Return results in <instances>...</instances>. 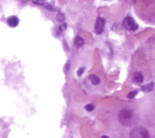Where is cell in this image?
<instances>
[{
	"label": "cell",
	"mask_w": 155,
	"mask_h": 138,
	"mask_svg": "<svg viewBox=\"0 0 155 138\" xmlns=\"http://www.w3.org/2000/svg\"><path fill=\"white\" fill-rule=\"evenodd\" d=\"M132 112L129 109L123 108L119 113V121L125 127H129L132 124Z\"/></svg>",
	"instance_id": "obj_1"
},
{
	"label": "cell",
	"mask_w": 155,
	"mask_h": 138,
	"mask_svg": "<svg viewBox=\"0 0 155 138\" xmlns=\"http://www.w3.org/2000/svg\"><path fill=\"white\" fill-rule=\"evenodd\" d=\"M130 138H150V134L145 128L138 126L130 131Z\"/></svg>",
	"instance_id": "obj_2"
},
{
	"label": "cell",
	"mask_w": 155,
	"mask_h": 138,
	"mask_svg": "<svg viewBox=\"0 0 155 138\" xmlns=\"http://www.w3.org/2000/svg\"><path fill=\"white\" fill-rule=\"evenodd\" d=\"M122 25L126 30L130 31H135L138 30V24L130 16H127L124 18L122 22Z\"/></svg>",
	"instance_id": "obj_3"
},
{
	"label": "cell",
	"mask_w": 155,
	"mask_h": 138,
	"mask_svg": "<svg viewBox=\"0 0 155 138\" xmlns=\"http://www.w3.org/2000/svg\"><path fill=\"white\" fill-rule=\"evenodd\" d=\"M105 24V20L104 18L101 17H98L97 18L95 25V31L96 34L101 35L103 33L104 31Z\"/></svg>",
	"instance_id": "obj_4"
},
{
	"label": "cell",
	"mask_w": 155,
	"mask_h": 138,
	"mask_svg": "<svg viewBox=\"0 0 155 138\" xmlns=\"http://www.w3.org/2000/svg\"><path fill=\"white\" fill-rule=\"evenodd\" d=\"M7 24L11 27H15L19 24V19L15 16H12L7 19Z\"/></svg>",
	"instance_id": "obj_5"
},
{
	"label": "cell",
	"mask_w": 155,
	"mask_h": 138,
	"mask_svg": "<svg viewBox=\"0 0 155 138\" xmlns=\"http://www.w3.org/2000/svg\"><path fill=\"white\" fill-rule=\"evenodd\" d=\"M133 81L136 84H141L144 81V76L141 72L135 73L133 77Z\"/></svg>",
	"instance_id": "obj_6"
},
{
	"label": "cell",
	"mask_w": 155,
	"mask_h": 138,
	"mask_svg": "<svg viewBox=\"0 0 155 138\" xmlns=\"http://www.w3.org/2000/svg\"><path fill=\"white\" fill-rule=\"evenodd\" d=\"M74 44H75V47H77V48L82 47L84 46V39L82 38H81L80 36H77L75 38V39Z\"/></svg>",
	"instance_id": "obj_7"
},
{
	"label": "cell",
	"mask_w": 155,
	"mask_h": 138,
	"mask_svg": "<svg viewBox=\"0 0 155 138\" xmlns=\"http://www.w3.org/2000/svg\"><path fill=\"white\" fill-rule=\"evenodd\" d=\"M154 83H151L149 84H147L145 85H143L141 87V90L142 92H150L151 91H152L154 88Z\"/></svg>",
	"instance_id": "obj_8"
},
{
	"label": "cell",
	"mask_w": 155,
	"mask_h": 138,
	"mask_svg": "<svg viewBox=\"0 0 155 138\" xmlns=\"http://www.w3.org/2000/svg\"><path fill=\"white\" fill-rule=\"evenodd\" d=\"M89 80L90 81L91 83L92 84H93L94 85H97L100 84V81H101L99 77H98L95 75H90L89 76Z\"/></svg>",
	"instance_id": "obj_9"
},
{
	"label": "cell",
	"mask_w": 155,
	"mask_h": 138,
	"mask_svg": "<svg viewBox=\"0 0 155 138\" xmlns=\"http://www.w3.org/2000/svg\"><path fill=\"white\" fill-rule=\"evenodd\" d=\"M43 7L44 8H46L47 10H48V11H51V12H58V11H60L59 9H58L57 7H56L51 5L49 3H45L43 4Z\"/></svg>",
	"instance_id": "obj_10"
},
{
	"label": "cell",
	"mask_w": 155,
	"mask_h": 138,
	"mask_svg": "<svg viewBox=\"0 0 155 138\" xmlns=\"http://www.w3.org/2000/svg\"><path fill=\"white\" fill-rule=\"evenodd\" d=\"M56 20L60 22V23H62L63 22V21L65 19V15L64 14L62 13H58L56 16Z\"/></svg>",
	"instance_id": "obj_11"
},
{
	"label": "cell",
	"mask_w": 155,
	"mask_h": 138,
	"mask_svg": "<svg viewBox=\"0 0 155 138\" xmlns=\"http://www.w3.org/2000/svg\"><path fill=\"white\" fill-rule=\"evenodd\" d=\"M137 94H138V91L137 90L132 91V92H131L130 93H129V95H127V97L129 98V99H133V98H134L136 96H137Z\"/></svg>",
	"instance_id": "obj_12"
},
{
	"label": "cell",
	"mask_w": 155,
	"mask_h": 138,
	"mask_svg": "<svg viewBox=\"0 0 155 138\" xmlns=\"http://www.w3.org/2000/svg\"><path fill=\"white\" fill-rule=\"evenodd\" d=\"M45 1L46 0H32V2L36 5L43 6V4L45 3Z\"/></svg>",
	"instance_id": "obj_13"
},
{
	"label": "cell",
	"mask_w": 155,
	"mask_h": 138,
	"mask_svg": "<svg viewBox=\"0 0 155 138\" xmlns=\"http://www.w3.org/2000/svg\"><path fill=\"white\" fill-rule=\"evenodd\" d=\"M85 109L87 111L90 112H92L95 109V107H94V105H93L92 104H87V105L85 106Z\"/></svg>",
	"instance_id": "obj_14"
},
{
	"label": "cell",
	"mask_w": 155,
	"mask_h": 138,
	"mask_svg": "<svg viewBox=\"0 0 155 138\" xmlns=\"http://www.w3.org/2000/svg\"><path fill=\"white\" fill-rule=\"evenodd\" d=\"M84 70H85V67H81L78 69V70L77 72V75L78 76H81L84 72Z\"/></svg>",
	"instance_id": "obj_15"
},
{
	"label": "cell",
	"mask_w": 155,
	"mask_h": 138,
	"mask_svg": "<svg viewBox=\"0 0 155 138\" xmlns=\"http://www.w3.org/2000/svg\"><path fill=\"white\" fill-rule=\"evenodd\" d=\"M70 65V61H69V62H67V64H66V66H65V70H66V72H68V71L69 70Z\"/></svg>",
	"instance_id": "obj_16"
},
{
	"label": "cell",
	"mask_w": 155,
	"mask_h": 138,
	"mask_svg": "<svg viewBox=\"0 0 155 138\" xmlns=\"http://www.w3.org/2000/svg\"><path fill=\"white\" fill-rule=\"evenodd\" d=\"M101 138H110V137L108 136H102Z\"/></svg>",
	"instance_id": "obj_17"
}]
</instances>
